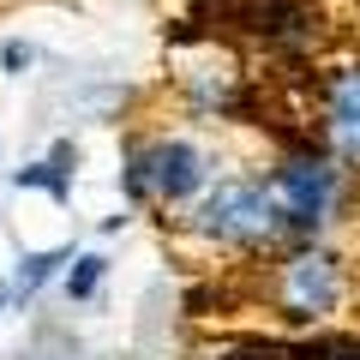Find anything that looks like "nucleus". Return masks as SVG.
Masks as SVG:
<instances>
[{
  "label": "nucleus",
  "instance_id": "9b49d317",
  "mask_svg": "<svg viewBox=\"0 0 360 360\" xmlns=\"http://www.w3.org/2000/svg\"><path fill=\"white\" fill-rule=\"evenodd\" d=\"M0 66H6V72H13V78H25L30 72V66H37V49H30V42H0Z\"/></svg>",
  "mask_w": 360,
  "mask_h": 360
},
{
  "label": "nucleus",
  "instance_id": "0eeeda50",
  "mask_svg": "<svg viewBox=\"0 0 360 360\" xmlns=\"http://www.w3.org/2000/svg\"><path fill=\"white\" fill-rule=\"evenodd\" d=\"M60 264H72V246H54V252H25V258H18V270H13V300H30Z\"/></svg>",
  "mask_w": 360,
  "mask_h": 360
},
{
  "label": "nucleus",
  "instance_id": "ddd939ff",
  "mask_svg": "<svg viewBox=\"0 0 360 360\" xmlns=\"http://www.w3.org/2000/svg\"><path fill=\"white\" fill-rule=\"evenodd\" d=\"M0 312H13V276H0Z\"/></svg>",
  "mask_w": 360,
  "mask_h": 360
},
{
  "label": "nucleus",
  "instance_id": "7ed1b4c3",
  "mask_svg": "<svg viewBox=\"0 0 360 360\" xmlns=\"http://www.w3.org/2000/svg\"><path fill=\"white\" fill-rule=\"evenodd\" d=\"M186 229L210 246H258L276 240V217H270L264 174H222L217 186H205V198L193 205Z\"/></svg>",
  "mask_w": 360,
  "mask_h": 360
},
{
  "label": "nucleus",
  "instance_id": "9d476101",
  "mask_svg": "<svg viewBox=\"0 0 360 360\" xmlns=\"http://www.w3.org/2000/svg\"><path fill=\"white\" fill-rule=\"evenodd\" d=\"M13 186H18V193H25V186H30V193H49V198H60V205L72 198V180H66L54 162H30V168H18Z\"/></svg>",
  "mask_w": 360,
  "mask_h": 360
},
{
  "label": "nucleus",
  "instance_id": "f03ea898",
  "mask_svg": "<svg viewBox=\"0 0 360 360\" xmlns=\"http://www.w3.org/2000/svg\"><path fill=\"white\" fill-rule=\"evenodd\" d=\"M120 186H127V205H193L210 186V150L186 132H156L127 150Z\"/></svg>",
  "mask_w": 360,
  "mask_h": 360
},
{
  "label": "nucleus",
  "instance_id": "1a4fd4ad",
  "mask_svg": "<svg viewBox=\"0 0 360 360\" xmlns=\"http://www.w3.org/2000/svg\"><path fill=\"white\" fill-rule=\"evenodd\" d=\"M283 360H360V336H307Z\"/></svg>",
  "mask_w": 360,
  "mask_h": 360
},
{
  "label": "nucleus",
  "instance_id": "f257e3e1",
  "mask_svg": "<svg viewBox=\"0 0 360 360\" xmlns=\"http://www.w3.org/2000/svg\"><path fill=\"white\" fill-rule=\"evenodd\" d=\"M264 193H270V217H276V240L283 234L312 240L342 205V168L330 150H295L276 168H264Z\"/></svg>",
  "mask_w": 360,
  "mask_h": 360
},
{
  "label": "nucleus",
  "instance_id": "f8f14e48",
  "mask_svg": "<svg viewBox=\"0 0 360 360\" xmlns=\"http://www.w3.org/2000/svg\"><path fill=\"white\" fill-rule=\"evenodd\" d=\"M49 162L60 168L66 180H72V168H78V144H54V150H49Z\"/></svg>",
  "mask_w": 360,
  "mask_h": 360
},
{
  "label": "nucleus",
  "instance_id": "423d86ee",
  "mask_svg": "<svg viewBox=\"0 0 360 360\" xmlns=\"http://www.w3.org/2000/svg\"><path fill=\"white\" fill-rule=\"evenodd\" d=\"M258 37L276 54H312V42H319V6L312 0H258Z\"/></svg>",
  "mask_w": 360,
  "mask_h": 360
},
{
  "label": "nucleus",
  "instance_id": "39448f33",
  "mask_svg": "<svg viewBox=\"0 0 360 360\" xmlns=\"http://www.w3.org/2000/svg\"><path fill=\"white\" fill-rule=\"evenodd\" d=\"M319 132L336 162H360V60L319 78Z\"/></svg>",
  "mask_w": 360,
  "mask_h": 360
},
{
  "label": "nucleus",
  "instance_id": "6e6552de",
  "mask_svg": "<svg viewBox=\"0 0 360 360\" xmlns=\"http://www.w3.org/2000/svg\"><path fill=\"white\" fill-rule=\"evenodd\" d=\"M108 276V258L103 252H72V270H66V300H90Z\"/></svg>",
  "mask_w": 360,
  "mask_h": 360
},
{
  "label": "nucleus",
  "instance_id": "20e7f679",
  "mask_svg": "<svg viewBox=\"0 0 360 360\" xmlns=\"http://www.w3.org/2000/svg\"><path fill=\"white\" fill-rule=\"evenodd\" d=\"M270 295H276V312L295 324H319L342 307L348 295V276H342V258L324 252V246L300 240L295 252L276 258V276H270Z\"/></svg>",
  "mask_w": 360,
  "mask_h": 360
}]
</instances>
